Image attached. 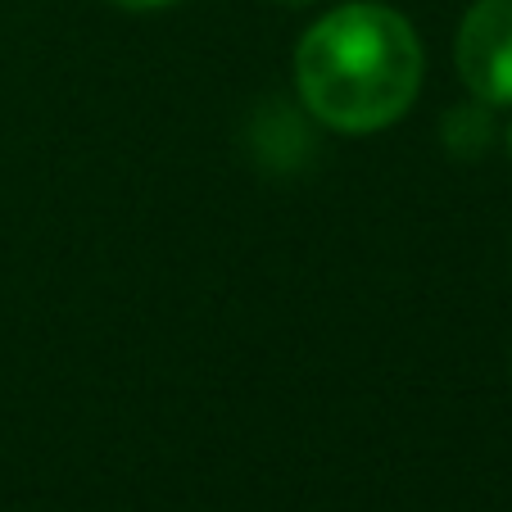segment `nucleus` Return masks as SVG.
<instances>
[{"label": "nucleus", "mask_w": 512, "mask_h": 512, "mask_svg": "<svg viewBox=\"0 0 512 512\" xmlns=\"http://www.w3.org/2000/svg\"><path fill=\"white\" fill-rule=\"evenodd\" d=\"M295 87L318 123L349 136L381 132L417 100L422 41L390 5H340L322 14L295 46Z\"/></svg>", "instance_id": "obj_1"}, {"label": "nucleus", "mask_w": 512, "mask_h": 512, "mask_svg": "<svg viewBox=\"0 0 512 512\" xmlns=\"http://www.w3.org/2000/svg\"><path fill=\"white\" fill-rule=\"evenodd\" d=\"M454 55L481 105H512V0H476L463 14Z\"/></svg>", "instance_id": "obj_2"}, {"label": "nucleus", "mask_w": 512, "mask_h": 512, "mask_svg": "<svg viewBox=\"0 0 512 512\" xmlns=\"http://www.w3.org/2000/svg\"><path fill=\"white\" fill-rule=\"evenodd\" d=\"M114 5H123V10L141 14V10H164V5H173V0H114Z\"/></svg>", "instance_id": "obj_3"}, {"label": "nucleus", "mask_w": 512, "mask_h": 512, "mask_svg": "<svg viewBox=\"0 0 512 512\" xmlns=\"http://www.w3.org/2000/svg\"><path fill=\"white\" fill-rule=\"evenodd\" d=\"M286 5H313V0H286Z\"/></svg>", "instance_id": "obj_4"}, {"label": "nucleus", "mask_w": 512, "mask_h": 512, "mask_svg": "<svg viewBox=\"0 0 512 512\" xmlns=\"http://www.w3.org/2000/svg\"><path fill=\"white\" fill-rule=\"evenodd\" d=\"M508 145H512V132H508Z\"/></svg>", "instance_id": "obj_5"}]
</instances>
